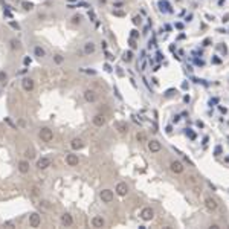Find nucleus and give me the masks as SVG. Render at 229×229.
Returning <instances> with one entry per match:
<instances>
[{
  "label": "nucleus",
  "instance_id": "nucleus-12",
  "mask_svg": "<svg viewBox=\"0 0 229 229\" xmlns=\"http://www.w3.org/2000/svg\"><path fill=\"white\" fill-rule=\"evenodd\" d=\"M66 162H67V165H70V166L78 165V156L77 154H67L66 156Z\"/></svg>",
  "mask_w": 229,
  "mask_h": 229
},
{
  "label": "nucleus",
  "instance_id": "nucleus-23",
  "mask_svg": "<svg viewBox=\"0 0 229 229\" xmlns=\"http://www.w3.org/2000/svg\"><path fill=\"white\" fill-rule=\"evenodd\" d=\"M21 6H23L26 11H31V9L34 8V5H32L31 2H21Z\"/></svg>",
  "mask_w": 229,
  "mask_h": 229
},
{
  "label": "nucleus",
  "instance_id": "nucleus-1",
  "mask_svg": "<svg viewBox=\"0 0 229 229\" xmlns=\"http://www.w3.org/2000/svg\"><path fill=\"white\" fill-rule=\"evenodd\" d=\"M186 185L196 192V194H200V192H202V188H200V185H199V180H197L194 176H189V177L186 179Z\"/></svg>",
  "mask_w": 229,
  "mask_h": 229
},
{
  "label": "nucleus",
  "instance_id": "nucleus-19",
  "mask_svg": "<svg viewBox=\"0 0 229 229\" xmlns=\"http://www.w3.org/2000/svg\"><path fill=\"white\" fill-rule=\"evenodd\" d=\"M72 222H73V220H72V217H70L69 214H64L63 217H61V223L66 224V226H70V224H72Z\"/></svg>",
  "mask_w": 229,
  "mask_h": 229
},
{
  "label": "nucleus",
  "instance_id": "nucleus-34",
  "mask_svg": "<svg viewBox=\"0 0 229 229\" xmlns=\"http://www.w3.org/2000/svg\"><path fill=\"white\" fill-rule=\"evenodd\" d=\"M23 63H25L26 66H28V64H31V58H25V61H23Z\"/></svg>",
  "mask_w": 229,
  "mask_h": 229
},
{
  "label": "nucleus",
  "instance_id": "nucleus-10",
  "mask_svg": "<svg viewBox=\"0 0 229 229\" xmlns=\"http://www.w3.org/2000/svg\"><path fill=\"white\" fill-rule=\"evenodd\" d=\"M104 224H105L104 218H103V217H99V215H96V217L92 218V226H93V228H103Z\"/></svg>",
  "mask_w": 229,
  "mask_h": 229
},
{
  "label": "nucleus",
  "instance_id": "nucleus-22",
  "mask_svg": "<svg viewBox=\"0 0 229 229\" xmlns=\"http://www.w3.org/2000/svg\"><path fill=\"white\" fill-rule=\"evenodd\" d=\"M138 140L139 142H147V134H145L144 131H139L138 133Z\"/></svg>",
  "mask_w": 229,
  "mask_h": 229
},
{
  "label": "nucleus",
  "instance_id": "nucleus-30",
  "mask_svg": "<svg viewBox=\"0 0 229 229\" xmlns=\"http://www.w3.org/2000/svg\"><path fill=\"white\" fill-rule=\"evenodd\" d=\"M9 25L12 26L14 29H20V26H19V23H15V21H9Z\"/></svg>",
  "mask_w": 229,
  "mask_h": 229
},
{
  "label": "nucleus",
  "instance_id": "nucleus-13",
  "mask_svg": "<svg viewBox=\"0 0 229 229\" xmlns=\"http://www.w3.org/2000/svg\"><path fill=\"white\" fill-rule=\"evenodd\" d=\"M21 84H23V89H25L26 92H31V90L34 89V81L31 80V78H25Z\"/></svg>",
  "mask_w": 229,
  "mask_h": 229
},
{
  "label": "nucleus",
  "instance_id": "nucleus-20",
  "mask_svg": "<svg viewBox=\"0 0 229 229\" xmlns=\"http://www.w3.org/2000/svg\"><path fill=\"white\" fill-rule=\"evenodd\" d=\"M116 128L119 130L121 133H125V131L128 130V127H127V124H125V122H118V124H116Z\"/></svg>",
  "mask_w": 229,
  "mask_h": 229
},
{
  "label": "nucleus",
  "instance_id": "nucleus-24",
  "mask_svg": "<svg viewBox=\"0 0 229 229\" xmlns=\"http://www.w3.org/2000/svg\"><path fill=\"white\" fill-rule=\"evenodd\" d=\"M11 47H12V49H17V51H19V49H20V41L11 40Z\"/></svg>",
  "mask_w": 229,
  "mask_h": 229
},
{
  "label": "nucleus",
  "instance_id": "nucleus-29",
  "mask_svg": "<svg viewBox=\"0 0 229 229\" xmlns=\"http://www.w3.org/2000/svg\"><path fill=\"white\" fill-rule=\"evenodd\" d=\"M72 20H73V23L77 25V23H80V21H81V17H80V15H75Z\"/></svg>",
  "mask_w": 229,
  "mask_h": 229
},
{
  "label": "nucleus",
  "instance_id": "nucleus-25",
  "mask_svg": "<svg viewBox=\"0 0 229 229\" xmlns=\"http://www.w3.org/2000/svg\"><path fill=\"white\" fill-rule=\"evenodd\" d=\"M54 60H55V63H58V64H60V63H63V57H61V55H55V57H54Z\"/></svg>",
  "mask_w": 229,
  "mask_h": 229
},
{
  "label": "nucleus",
  "instance_id": "nucleus-36",
  "mask_svg": "<svg viewBox=\"0 0 229 229\" xmlns=\"http://www.w3.org/2000/svg\"><path fill=\"white\" fill-rule=\"evenodd\" d=\"M70 2H75V0H70Z\"/></svg>",
  "mask_w": 229,
  "mask_h": 229
},
{
  "label": "nucleus",
  "instance_id": "nucleus-4",
  "mask_svg": "<svg viewBox=\"0 0 229 229\" xmlns=\"http://www.w3.org/2000/svg\"><path fill=\"white\" fill-rule=\"evenodd\" d=\"M205 205H206V208H208L209 211H215L218 208V205H217V202H215L212 197H209V196H206L205 197Z\"/></svg>",
  "mask_w": 229,
  "mask_h": 229
},
{
  "label": "nucleus",
  "instance_id": "nucleus-17",
  "mask_svg": "<svg viewBox=\"0 0 229 229\" xmlns=\"http://www.w3.org/2000/svg\"><path fill=\"white\" fill-rule=\"evenodd\" d=\"M19 170H20V173H23V174L28 173V171H29V164L26 160H21L19 164Z\"/></svg>",
  "mask_w": 229,
  "mask_h": 229
},
{
  "label": "nucleus",
  "instance_id": "nucleus-16",
  "mask_svg": "<svg viewBox=\"0 0 229 229\" xmlns=\"http://www.w3.org/2000/svg\"><path fill=\"white\" fill-rule=\"evenodd\" d=\"M84 98H86V101H89V103H93V101L96 99V95H95L93 90H87L84 93Z\"/></svg>",
  "mask_w": 229,
  "mask_h": 229
},
{
  "label": "nucleus",
  "instance_id": "nucleus-35",
  "mask_svg": "<svg viewBox=\"0 0 229 229\" xmlns=\"http://www.w3.org/2000/svg\"><path fill=\"white\" fill-rule=\"evenodd\" d=\"M5 226H8V228H12V226H14V224H12L11 222H8V223H5Z\"/></svg>",
  "mask_w": 229,
  "mask_h": 229
},
{
  "label": "nucleus",
  "instance_id": "nucleus-28",
  "mask_svg": "<svg viewBox=\"0 0 229 229\" xmlns=\"http://www.w3.org/2000/svg\"><path fill=\"white\" fill-rule=\"evenodd\" d=\"M6 80V73L5 72H0V83H3Z\"/></svg>",
  "mask_w": 229,
  "mask_h": 229
},
{
  "label": "nucleus",
  "instance_id": "nucleus-6",
  "mask_svg": "<svg viewBox=\"0 0 229 229\" xmlns=\"http://www.w3.org/2000/svg\"><path fill=\"white\" fill-rule=\"evenodd\" d=\"M101 200L105 202V203H110V202L113 200V192L110 191V189H104V191H101Z\"/></svg>",
  "mask_w": 229,
  "mask_h": 229
},
{
  "label": "nucleus",
  "instance_id": "nucleus-27",
  "mask_svg": "<svg viewBox=\"0 0 229 229\" xmlns=\"http://www.w3.org/2000/svg\"><path fill=\"white\" fill-rule=\"evenodd\" d=\"M124 60H125V61H130V60H131V52H125V54H124Z\"/></svg>",
  "mask_w": 229,
  "mask_h": 229
},
{
  "label": "nucleus",
  "instance_id": "nucleus-31",
  "mask_svg": "<svg viewBox=\"0 0 229 229\" xmlns=\"http://www.w3.org/2000/svg\"><path fill=\"white\" fill-rule=\"evenodd\" d=\"M113 14L118 15V17H124V12H122V11H113Z\"/></svg>",
  "mask_w": 229,
  "mask_h": 229
},
{
  "label": "nucleus",
  "instance_id": "nucleus-14",
  "mask_svg": "<svg viewBox=\"0 0 229 229\" xmlns=\"http://www.w3.org/2000/svg\"><path fill=\"white\" fill-rule=\"evenodd\" d=\"M104 122H105V118L103 116V114H96V116L93 118V124L96 127H103Z\"/></svg>",
  "mask_w": 229,
  "mask_h": 229
},
{
  "label": "nucleus",
  "instance_id": "nucleus-3",
  "mask_svg": "<svg viewBox=\"0 0 229 229\" xmlns=\"http://www.w3.org/2000/svg\"><path fill=\"white\" fill-rule=\"evenodd\" d=\"M153 217H154V212H153V209H151V208H144L142 211H140V218L145 220V222L151 220Z\"/></svg>",
  "mask_w": 229,
  "mask_h": 229
},
{
  "label": "nucleus",
  "instance_id": "nucleus-11",
  "mask_svg": "<svg viewBox=\"0 0 229 229\" xmlns=\"http://www.w3.org/2000/svg\"><path fill=\"white\" fill-rule=\"evenodd\" d=\"M148 150H150L151 153L160 151V144L157 142V140H151V142H148Z\"/></svg>",
  "mask_w": 229,
  "mask_h": 229
},
{
  "label": "nucleus",
  "instance_id": "nucleus-15",
  "mask_svg": "<svg viewBox=\"0 0 229 229\" xmlns=\"http://www.w3.org/2000/svg\"><path fill=\"white\" fill-rule=\"evenodd\" d=\"M83 140L80 139V138H77V139H73L72 142H70V147H72L73 150H80V148H83Z\"/></svg>",
  "mask_w": 229,
  "mask_h": 229
},
{
  "label": "nucleus",
  "instance_id": "nucleus-2",
  "mask_svg": "<svg viewBox=\"0 0 229 229\" xmlns=\"http://www.w3.org/2000/svg\"><path fill=\"white\" fill-rule=\"evenodd\" d=\"M40 138H41V140H45V142H51V140L54 139V133H52L51 128L45 127V128L40 130Z\"/></svg>",
  "mask_w": 229,
  "mask_h": 229
},
{
  "label": "nucleus",
  "instance_id": "nucleus-8",
  "mask_svg": "<svg viewBox=\"0 0 229 229\" xmlns=\"http://www.w3.org/2000/svg\"><path fill=\"white\" fill-rule=\"evenodd\" d=\"M116 192H118L119 196H125L127 192H128V186H127V183H124V182L118 183V185H116Z\"/></svg>",
  "mask_w": 229,
  "mask_h": 229
},
{
  "label": "nucleus",
  "instance_id": "nucleus-18",
  "mask_svg": "<svg viewBox=\"0 0 229 229\" xmlns=\"http://www.w3.org/2000/svg\"><path fill=\"white\" fill-rule=\"evenodd\" d=\"M84 52L86 54H93L95 52V45L92 41H89V43H86L84 45Z\"/></svg>",
  "mask_w": 229,
  "mask_h": 229
},
{
  "label": "nucleus",
  "instance_id": "nucleus-7",
  "mask_svg": "<svg viewBox=\"0 0 229 229\" xmlns=\"http://www.w3.org/2000/svg\"><path fill=\"white\" fill-rule=\"evenodd\" d=\"M170 168H171V171H173V173H176V174H180V173L183 171V165L180 164V162L174 160V162H171Z\"/></svg>",
  "mask_w": 229,
  "mask_h": 229
},
{
  "label": "nucleus",
  "instance_id": "nucleus-32",
  "mask_svg": "<svg viewBox=\"0 0 229 229\" xmlns=\"http://www.w3.org/2000/svg\"><path fill=\"white\" fill-rule=\"evenodd\" d=\"M133 23H134V25H140V17H134V19H133Z\"/></svg>",
  "mask_w": 229,
  "mask_h": 229
},
{
  "label": "nucleus",
  "instance_id": "nucleus-9",
  "mask_svg": "<svg viewBox=\"0 0 229 229\" xmlns=\"http://www.w3.org/2000/svg\"><path fill=\"white\" fill-rule=\"evenodd\" d=\"M37 166H38L40 170L49 168V166H51V159H47V157H41V159L37 162Z\"/></svg>",
  "mask_w": 229,
  "mask_h": 229
},
{
  "label": "nucleus",
  "instance_id": "nucleus-5",
  "mask_svg": "<svg viewBox=\"0 0 229 229\" xmlns=\"http://www.w3.org/2000/svg\"><path fill=\"white\" fill-rule=\"evenodd\" d=\"M40 222H41V218H40V215H38L37 212L29 215V226L31 228H37L38 224H40Z\"/></svg>",
  "mask_w": 229,
  "mask_h": 229
},
{
  "label": "nucleus",
  "instance_id": "nucleus-26",
  "mask_svg": "<svg viewBox=\"0 0 229 229\" xmlns=\"http://www.w3.org/2000/svg\"><path fill=\"white\" fill-rule=\"evenodd\" d=\"M26 157H29V159H32V157L35 156L34 154V151H32V150H28V151H26V154H25Z\"/></svg>",
  "mask_w": 229,
  "mask_h": 229
},
{
  "label": "nucleus",
  "instance_id": "nucleus-33",
  "mask_svg": "<svg viewBox=\"0 0 229 229\" xmlns=\"http://www.w3.org/2000/svg\"><path fill=\"white\" fill-rule=\"evenodd\" d=\"M131 37H133V38L138 37V31H131Z\"/></svg>",
  "mask_w": 229,
  "mask_h": 229
},
{
  "label": "nucleus",
  "instance_id": "nucleus-21",
  "mask_svg": "<svg viewBox=\"0 0 229 229\" xmlns=\"http://www.w3.org/2000/svg\"><path fill=\"white\" fill-rule=\"evenodd\" d=\"M34 52H35V55H37V57H40V58H41V57H45V55H46L45 49H43V47H40V46H37V47H35V49H34Z\"/></svg>",
  "mask_w": 229,
  "mask_h": 229
}]
</instances>
